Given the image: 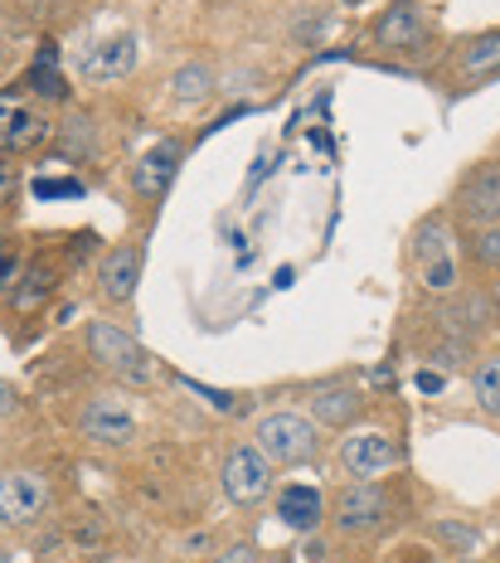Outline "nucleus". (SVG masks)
Returning <instances> with one entry per match:
<instances>
[{
	"mask_svg": "<svg viewBox=\"0 0 500 563\" xmlns=\"http://www.w3.org/2000/svg\"><path fill=\"white\" fill-rule=\"evenodd\" d=\"M180 161H185V146H180L176 136L156 141V146H151L146 156L132 166V190L142 195V199H160V195L170 190V185H176Z\"/></svg>",
	"mask_w": 500,
	"mask_h": 563,
	"instance_id": "obj_12",
	"label": "nucleus"
},
{
	"mask_svg": "<svg viewBox=\"0 0 500 563\" xmlns=\"http://www.w3.org/2000/svg\"><path fill=\"white\" fill-rule=\"evenodd\" d=\"M277 520L287 525V530H301V534H316L321 520H325V496L316 486H282V496H277Z\"/></svg>",
	"mask_w": 500,
	"mask_h": 563,
	"instance_id": "obj_14",
	"label": "nucleus"
},
{
	"mask_svg": "<svg viewBox=\"0 0 500 563\" xmlns=\"http://www.w3.org/2000/svg\"><path fill=\"white\" fill-rule=\"evenodd\" d=\"M325 515L341 534H375L389 520V490L379 481H345Z\"/></svg>",
	"mask_w": 500,
	"mask_h": 563,
	"instance_id": "obj_4",
	"label": "nucleus"
},
{
	"mask_svg": "<svg viewBox=\"0 0 500 563\" xmlns=\"http://www.w3.org/2000/svg\"><path fill=\"white\" fill-rule=\"evenodd\" d=\"M54 136V122L40 108H30L25 98H0V156H20V151H34Z\"/></svg>",
	"mask_w": 500,
	"mask_h": 563,
	"instance_id": "obj_8",
	"label": "nucleus"
},
{
	"mask_svg": "<svg viewBox=\"0 0 500 563\" xmlns=\"http://www.w3.org/2000/svg\"><path fill=\"white\" fill-rule=\"evenodd\" d=\"M136 68V34L132 30H118L108 34V40H98L92 49H84V58H78V78L84 84H118V78H126Z\"/></svg>",
	"mask_w": 500,
	"mask_h": 563,
	"instance_id": "obj_9",
	"label": "nucleus"
},
{
	"mask_svg": "<svg viewBox=\"0 0 500 563\" xmlns=\"http://www.w3.org/2000/svg\"><path fill=\"white\" fill-rule=\"evenodd\" d=\"M0 563H10V554H5V549H0Z\"/></svg>",
	"mask_w": 500,
	"mask_h": 563,
	"instance_id": "obj_32",
	"label": "nucleus"
},
{
	"mask_svg": "<svg viewBox=\"0 0 500 563\" xmlns=\"http://www.w3.org/2000/svg\"><path fill=\"white\" fill-rule=\"evenodd\" d=\"M219 486H224V496L234 506H258V500H267V490H273V462L253 442H238L224 456V466H219Z\"/></svg>",
	"mask_w": 500,
	"mask_h": 563,
	"instance_id": "obj_5",
	"label": "nucleus"
},
{
	"mask_svg": "<svg viewBox=\"0 0 500 563\" xmlns=\"http://www.w3.org/2000/svg\"><path fill=\"white\" fill-rule=\"evenodd\" d=\"M311 413H316L321 428H351V422L365 418V394L351 379H325L311 389Z\"/></svg>",
	"mask_w": 500,
	"mask_h": 563,
	"instance_id": "obj_13",
	"label": "nucleus"
},
{
	"mask_svg": "<svg viewBox=\"0 0 500 563\" xmlns=\"http://www.w3.org/2000/svg\"><path fill=\"white\" fill-rule=\"evenodd\" d=\"M335 456H341V466H345L351 481H379L403 462L399 442H393L389 432H375V428H359V432H351V438H341Z\"/></svg>",
	"mask_w": 500,
	"mask_h": 563,
	"instance_id": "obj_6",
	"label": "nucleus"
},
{
	"mask_svg": "<svg viewBox=\"0 0 500 563\" xmlns=\"http://www.w3.org/2000/svg\"><path fill=\"white\" fill-rule=\"evenodd\" d=\"M59 156H68V161L98 156V126H92L88 112H74V117H68V122L59 126Z\"/></svg>",
	"mask_w": 500,
	"mask_h": 563,
	"instance_id": "obj_17",
	"label": "nucleus"
},
{
	"mask_svg": "<svg viewBox=\"0 0 500 563\" xmlns=\"http://www.w3.org/2000/svg\"><path fill=\"white\" fill-rule=\"evenodd\" d=\"M423 10L413 5V0H399V5H389L379 15V25H375V40L384 44V49H418L423 44Z\"/></svg>",
	"mask_w": 500,
	"mask_h": 563,
	"instance_id": "obj_15",
	"label": "nucleus"
},
{
	"mask_svg": "<svg viewBox=\"0 0 500 563\" xmlns=\"http://www.w3.org/2000/svg\"><path fill=\"white\" fill-rule=\"evenodd\" d=\"M40 195H78V185L74 180H49V185H40Z\"/></svg>",
	"mask_w": 500,
	"mask_h": 563,
	"instance_id": "obj_28",
	"label": "nucleus"
},
{
	"mask_svg": "<svg viewBox=\"0 0 500 563\" xmlns=\"http://www.w3.org/2000/svg\"><path fill=\"white\" fill-rule=\"evenodd\" d=\"M258 563H287V559H258Z\"/></svg>",
	"mask_w": 500,
	"mask_h": 563,
	"instance_id": "obj_31",
	"label": "nucleus"
},
{
	"mask_svg": "<svg viewBox=\"0 0 500 563\" xmlns=\"http://www.w3.org/2000/svg\"><path fill=\"white\" fill-rule=\"evenodd\" d=\"M78 432H84L88 442H98V448H126V442L136 438V413L126 398L98 394L78 408Z\"/></svg>",
	"mask_w": 500,
	"mask_h": 563,
	"instance_id": "obj_7",
	"label": "nucleus"
},
{
	"mask_svg": "<svg viewBox=\"0 0 500 563\" xmlns=\"http://www.w3.org/2000/svg\"><path fill=\"white\" fill-rule=\"evenodd\" d=\"M253 448L273 466H307L321 452V428L301 413H263L253 428Z\"/></svg>",
	"mask_w": 500,
	"mask_h": 563,
	"instance_id": "obj_2",
	"label": "nucleus"
},
{
	"mask_svg": "<svg viewBox=\"0 0 500 563\" xmlns=\"http://www.w3.org/2000/svg\"><path fill=\"white\" fill-rule=\"evenodd\" d=\"M15 195H20V166H10V161L0 156V205H10Z\"/></svg>",
	"mask_w": 500,
	"mask_h": 563,
	"instance_id": "obj_26",
	"label": "nucleus"
},
{
	"mask_svg": "<svg viewBox=\"0 0 500 563\" xmlns=\"http://www.w3.org/2000/svg\"><path fill=\"white\" fill-rule=\"evenodd\" d=\"M447 253H452V239H447V224H442V219H427V224L413 229V243H409L413 267H427V263H437V257H447Z\"/></svg>",
	"mask_w": 500,
	"mask_h": 563,
	"instance_id": "obj_18",
	"label": "nucleus"
},
{
	"mask_svg": "<svg viewBox=\"0 0 500 563\" xmlns=\"http://www.w3.org/2000/svg\"><path fill=\"white\" fill-rule=\"evenodd\" d=\"M0 408H5V413L15 408V394H10V384H0Z\"/></svg>",
	"mask_w": 500,
	"mask_h": 563,
	"instance_id": "obj_30",
	"label": "nucleus"
},
{
	"mask_svg": "<svg viewBox=\"0 0 500 563\" xmlns=\"http://www.w3.org/2000/svg\"><path fill=\"white\" fill-rule=\"evenodd\" d=\"M219 78L214 68L204 64V58H190V64L176 68V78H170V98H176V108H204L209 98H214Z\"/></svg>",
	"mask_w": 500,
	"mask_h": 563,
	"instance_id": "obj_16",
	"label": "nucleus"
},
{
	"mask_svg": "<svg viewBox=\"0 0 500 563\" xmlns=\"http://www.w3.org/2000/svg\"><path fill=\"white\" fill-rule=\"evenodd\" d=\"M418 277H423V287L433 291V297H452L457 291V257H437V263H427V267H418Z\"/></svg>",
	"mask_w": 500,
	"mask_h": 563,
	"instance_id": "obj_22",
	"label": "nucleus"
},
{
	"mask_svg": "<svg viewBox=\"0 0 500 563\" xmlns=\"http://www.w3.org/2000/svg\"><path fill=\"white\" fill-rule=\"evenodd\" d=\"M471 394L486 413H500V355H486L481 365L471 369Z\"/></svg>",
	"mask_w": 500,
	"mask_h": 563,
	"instance_id": "obj_20",
	"label": "nucleus"
},
{
	"mask_svg": "<svg viewBox=\"0 0 500 563\" xmlns=\"http://www.w3.org/2000/svg\"><path fill=\"white\" fill-rule=\"evenodd\" d=\"M142 287V243H112L98 263V297L108 307H126Z\"/></svg>",
	"mask_w": 500,
	"mask_h": 563,
	"instance_id": "obj_11",
	"label": "nucleus"
},
{
	"mask_svg": "<svg viewBox=\"0 0 500 563\" xmlns=\"http://www.w3.org/2000/svg\"><path fill=\"white\" fill-rule=\"evenodd\" d=\"M54 64H59V54H54V44H44L40 64H34V92H44V98H64L68 92V84L54 74Z\"/></svg>",
	"mask_w": 500,
	"mask_h": 563,
	"instance_id": "obj_24",
	"label": "nucleus"
},
{
	"mask_svg": "<svg viewBox=\"0 0 500 563\" xmlns=\"http://www.w3.org/2000/svg\"><path fill=\"white\" fill-rule=\"evenodd\" d=\"M496 64H500V30L476 34V40H467L462 44V54H457L462 74H486V68H496Z\"/></svg>",
	"mask_w": 500,
	"mask_h": 563,
	"instance_id": "obj_19",
	"label": "nucleus"
},
{
	"mask_svg": "<svg viewBox=\"0 0 500 563\" xmlns=\"http://www.w3.org/2000/svg\"><path fill=\"white\" fill-rule=\"evenodd\" d=\"M84 340H88L92 365L118 374L122 384H151L156 379V360H151V350L132 331H122L118 321H92Z\"/></svg>",
	"mask_w": 500,
	"mask_h": 563,
	"instance_id": "obj_1",
	"label": "nucleus"
},
{
	"mask_svg": "<svg viewBox=\"0 0 500 563\" xmlns=\"http://www.w3.org/2000/svg\"><path fill=\"white\" fill-rule=\"evenodd\" d=\"M457 297V291H452ZM452 325H457V335L462 340H471L476 331H486L491 325V301H481V297H467V301H452Z\"/></svg>",
	"mask_w": 500,
	"mask_h": 563,
	"instance_id": "obj_21",
	"label": "nucleus"
},
{
	"mask_svg": "<svg viewBox=\"0 0 500 563\" xmlns=\"http://www.w3.org/2000/svg\"><path fill=\"white\" fill-rule=\"evenodd\" d=\"M0 243H5V239H0Z\"/></svg>",
	"mask_w": 500,
	"mask_h": 563,
	"instance_id": "obj_34",
	"label": "nucleus"
},
{
	"mask_svg": "<svg viewBox=\"0 0 500 563\" xmlns=\"http://www.w3.org/2000/svg\"><path fill=\"white\" fill-rule=\"evenodd\" d=\"M437 534L447 539V544L457 549V554H467V549L476 544V530H471V525H447V520H442V525H437Z\"/></svg>",
	"mask_w": 500,
	"mask_h": 563,
	"instance_id": "obj_25",
	"label": "nucleus"
},
{
	"mask_svg": "<svg viewBox=\"0 0 500 563\" xmlns=\"http://www.w3.org/2000/svg\"><path fill=\"white\" fill-rule=\"evenodd\" d=\"M54 510V486L40 472H0V530H34L40 520H49Z\"/></svg>",
	"mask_w": 500,
	"mask_h": 563,
	"instance_id": "obj_3",
	"label": "nucleus"
},
{
	"mask_svg": "<svg viewBox=\"0 0 500 563\" xmlns=\"http://www.w3.org/2000/svg\"><path fill=\"white\" fill-rule=\"evenodd\" d=\"M462 563H476V559H462Z\"/></svg>",
	"mask_w": 500,
	"mask_h": 563,
	"instance_id": "obj_33",
	"label": "nucleus"
},
{
	"mask_svg": "<svg viewBox=\"0 0 500 563\" xmlns=\"http://www.w3.org/2000/svg\"><path fill=\"white\" fill-rule=\"evenodd\" d=\"M452 209H457L462 224L481 229V224H500V166L496 161H486V166H476L467 180H462L457 199H452Z\"/></svg>",
	"mask_w": 500,
	"mask_h": 563,
	"instance_id": "obj_10",
	"label": "nucleus"
},
{
	"mask_svg": "<svg viewBox=\"0 0 500 563\" xmlns=\"http://www.w3.org/2000/svg\"><path fill=\"white\" fill-rule=\"evenodd\" d=\"M471 257L486 273H500V224H481L471 229Z\"/></svg>",
	"mask_w": 500,
	"mask_h": 563,
	"instance_id": "obj_23",
	"label": "nucleus"
},
{
	"mask_svg": "<svg viewBox=\"0 0 500 563\" xmlns=\"http://www.w3.org/2000/svg\"><path fill=\"white\" fill-rule=\"evenodd\" d=\"M418 389H423V394H437V389H442V374H427V369H423V374H418Z\"/></svg>",
	"mask_w": 500,
	"mask_h": 563,
	"instance_id": "obj_29",
	"label": "nucleus"
},
{
	"mask_svg": "<svg viewBox=\"0 0 500 563\" xmlns=\"http://www.w3.org/2000/svg\"><path fill=\"white\" fill-rule=\"evenodd\" d=\"M214 563H258V549L253 544H238V549H224Z\"/></svg>",
	"mask_w": 500,
	"mask_h": 563,
	"instance_id": "obj_27",
	"label": "nucleus"
}]
</instances>
